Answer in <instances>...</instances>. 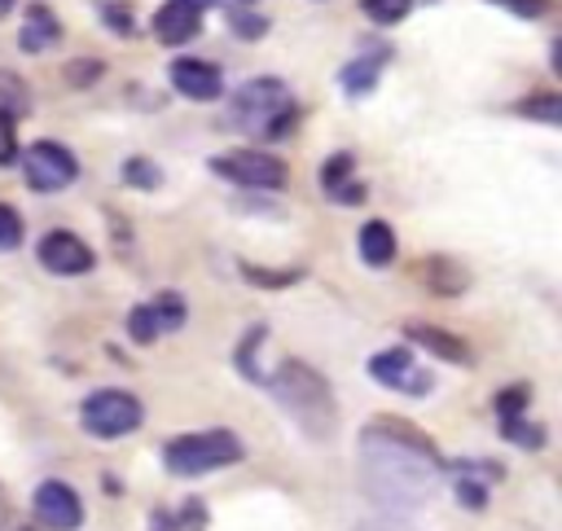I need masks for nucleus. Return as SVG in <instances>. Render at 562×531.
<instances>
[{"mask_svg":"<svg viewBox=\"0 0 562 531\" xmlns=\"http://www.w3.org/2000/svg\"><path fill=\"white\" fill-rule=\"evenodd\" d=\"M360 452H364V470H369V483L395 492L404 487L408 500L426 496L435 470L443 465L439 448L404 417H373L364 430H360Z\"/></svg>","mask_w":562,"mask_h":531,"instance_id":"nucleus-1","label":"nucleus"},{"mask_svg":"<svg viewBox=\"0 0 562 531\" xmlns=\"http://www.w3.org/2000/svg\"><path fill=\"white\" fill-rule=\"evenodd\" d=\"M268 386H272L277 404L299 421V430L307 439H334V430H338V404H334L329 382L312 364L281 360L277 373H268Z\"/></svg>","mask_w":562,"mask_h":531,"instance_id":"nucleus-2","label":"nucleus"},{"mask_svg":"<svg viewBox=\"0 0 562 531\" xmlns=\"http://www.w3.org/2000/svg\"><path fill=\"white\" fill-rule=\"evenodd\" d=\"M228 118L246 132H259V136H281L290 132L294 123V97L285 88V79L277 75H259V79H246L233 101H228Z\"/></svg>","mask_w":562,"mask_h":531,"instance_id":"nucleus-3","label":"nucleus"},{"mask_svg":"<svg viewBox=\"0 0 562 531\" xmlns=\"http://www.w3.org/2000/svg\"><path fill=\"white\" fill-rule=\"evenodd\" d=\"M241 439L224 426L215 430H193V434H176L162 443V470L176 474V478H198V474H211V470H224V465H237L241 461Z\"/></svg>","mask_w":562,"mask_h":531,"instance_id":"nucleus-4","label":"nucleus"},{"mask_svg":"<svg viewBox=\"0 0 562 531\" xmlns=\"http://www.w3.org/2000/svg\"><path fill=\"white\" fill-rule=\"evenodd\" d=\"M140 421H145L140 399H136L132 391H119V386L92 391V395L79 404V426H83L92 439H123V434H132Z\"/></svg>","mask_w":562,"mask_h":531,"instance_id":"nucleus-5","label":"nucleus"},{"mask_svg":"<svg viewBox=\"0 0 562 531\" xmlns=\"http://www.w3.org/2000/svg\"><path fill=\"white\" fill-rule=\"evenodd\" d=\"M211 171L224 176L237 189H259V193H277V189L290 184L285 158H277L268 149H228V154L211 158Z\"/></svg>","mask_w":562,"mask_h":531,"instance_id":"nucleus-6","label":"nucleus"},{"mask_svg":"<svg viewBox=\"0 0 562 531\" xmlns=\"http://www.w3.org/2000/svg\"><path fill=\"white\" fill-rule=\"evenodd\" d=\"M18 162H22V176H26V184L35 193H61L66 184L79 180V158L61 140H48V136L44 140H31L18 154Z\"/></svg>","mask_w":562,"mask_h":531,"instance_id":"nucleus-7","label":"nucleus"},{"mask_svg":"<svg viewBox=\"0 0 562 531\" xmlns=\"http://www.w3.org/2000/svg\"><path fill=\"white\" fill-rule=\"evenodd\" d=\"M369 377L386 391H404V395H426L435 386V373L422 369L413 360L408 347H386V351H373L369 355Z\"/></svg>","mask_w":562,"mask_h":531,"instance_id":"nucleus-8","label":"nucleus"},{"mask_svg":"<svg viewBox=\"0 0 562 531\" xmlns=\"http://www.w3.org/2000/svg\"><path fill=\"white\" fill-rule=\"evenodd\" d=\"M31 509L40 518V527H48V531H79L83 527V500L61 478H44L31 496Z\"/></svg>","mask_w":562,"mask_h":531,"instance_id":"nucleus-9","label":"nucleus"},{"mask_svg":"<svg viewBox=\"0 0 562 531\" xmlns=\"http://www.w3.org/2000/svg\"><path fill=\"white\" fill-rule=\"evenodd\" d=\"M35 255H40V263H44L53 276H83V272H92V263H97L92 246H88L79 233H70V228L44 233L40 246H35Z\"/></svg>","mask_w":562,"mask_h":531,"instance_id":"nucleus-10","label":"nucleus"},{"mask_svg":"<svg viewBox=\"0 0 562 531\" xmlns=\"http://www.w3.org/2000/svg\"><path fill=\"white\" fill-rule=\"evenodd\" d=\"M167 79L189 101H215V97H224V70L215 61H206V57H176L167 66Z\"/></svg>","mask_w":562,"mask_h":531,"instance_id":"nucleus-11","label":"nucleus"},{"mask_svg":"<svg viewBox=\"0 0 562 531\" xmlns=\"http://www.w3.org/2000/svg\"><path fill=\"white\" fill-rule=\"evenodd\" d=\"M391 61V48L386 44H364L342 70H338V83H342V97H351V101H360V97H369L373 88H378V79H382V66Z\"/></svg>","mask_w":562,"mask_h":531,"instance_id":"nucleus-12","label":"nucleus"},{"mask_svg":"<svg viewBox=\"0 0 562 531\" xmlns=\"http://www.w3.org/2000/svg\"><path fill=\"white\" fill-rule=\"evenodd\" d=\"M149 31H154V39H158V44L180 48V44H189V39L202 31V13H198V9H189V4H180V0H162V4L154 9Z\"/></svg>","mask_w":562,"mask_h":531,"instance_id":"nucleus-13","label":"nucleus"},{"mask_svg":"<svg viewBox=\"0 0 562 531\" xmlns=\"http://www.w3.org/2000/svg\"><path fill=\"white\" fill-rule=\"evenodd\" d=\"M61 22H57V13L48 9V4H26V22H22V31H18V48L22 53H48V48H57L61 44Z\"/></svg>","mask_w":562,"mask_h":531,"instance_id":"nucleus-14","label":"nucleus"},{"mask_svg":"<svg viewBox=\"0 0 562 531\" xmlns=\"http://www.w3.org/2000/svg\"><path fill=\"white\" fill-rule=\"evenodd\" d=\"M404 338H408V342H417L422 351L439 355V360H452V364H470V347H465L457 334L439 329V325H422V320H408V325H404Z\"/></svg>","mask_w":562,"mask_h":531,"instance_id":"nucleus-15","label":"nucleus"},{"mask_svg":"<svg viewBox=\"0 0 562 531\" xmlns=\"http://www.w3.org/2000/svg\"><path fill=\"white\" fill-rule=\"evenodd\" d=\"M417 276H422V285H426L430 294H439V298H452V294H461V290L470 285V272H465L457 259H448V255L422 259V263H417Z\"/></svg>","mask_w":562,"mask_h":531,"instance_id":"nucleus-16","label":"nucleus"},{"mask_svg":"<svg viewBox=\"0 0 562 531\" xmlns=\"http://www.w3.org/2000/svg\"><path fill=\"white\" fill-rule=\"evenodd\" d=\"M356 241H360V259H364L369 268H386V263L395 259V250H400V246H395V228H391L386 219H364Z\"/></svg>","mask_w":562,"mask_h":531,"instance_id":"nucleus-17","label":"nucleus"},{"mask_svg":"<svg viewBox=\"0 0 562 531\" xmlns=\"http://www.w3.org/2000/svg\"><path fill=\"white\" fill-rule=\"evenodd\" d=\"M35 110V97H31V88H26V79L18 75V70H4L0 66V118H26Z\"/></svg>","mask_w":562,"mask_h":531,"instance_id":"nucleus-18","label":"nucleus"},{"mask_svg":"<svg viewBox=\"0 0 562 531\" xmlns=\"http://www.w3.org/2000/svg\"><path fill=\"white\" fill-rule=\"evenodd\" d=\"M514 114L558 127V123H562V97H558V92H531V97H522V101L514 105Z\"/></svg>","mask_w":562,"mask_h":531,"instance_id":"nucleus-19","label":"nucleus"},{"mask_svg":"<svg viewBox=\"0 0 562 531\" xmlns=\"http://www.w3.org/2000/svg\"><path fill=\"white\" fill-rule=\"evenodd\" d=\"M123 184L154 193V189H162V167H158L154 158H145V154H132V158L123 162Z\"/></svg>","mask_w":562,"mask_h":531,"instance_id":"nucleus-20","label":"nucleus"},{"mask_svg":"<svg viewBox=\"0 0 562 531\" xmlns=\"http://www.w3.org/2000/svg\"><path fill=\"white\" fill-rule=\"evenodd\" d=\"M263 338H268V329H263V325H250V329H246V338L237 342V369H241L250 382H259V386L268 382V377H263V369H259V342H263Z\"/></svg>","mask_w":562,"mask_h":531,"instance_id":"nucleus-21","label":"nucleus"},{"mask_svg":"<svg viewBox=\"0 0 562 531\" xmlns=\"http://www.w3.org/2000/svg\"><path fill=\"white\" fill-rule=\"evenodd\" d=\"M149 307H154V320H158V329H162V334L180 329V325H184V316H189V307H184V298H180L176 290H162L158 298H149Z\"/></svg>","mask_w":562,"mask_h":531,"instance_id":"nucleus-22","label":"nucleus"},{"mask_svg":"<svg viewBox=\"0 0 562 531\" xmlns=\"http://www.w3.org/2000/svg\"><path fill=\"white\" fill-rule=\"evenodd\" d=\"M360 13L378 26H400L413 13V0H360Z\"/></svg>","mask_w":562,"mask_h":531,"instance_id":"nucleus-23","label":"nucleus"},{"mask_svg":"<svg viewBox=\"0 0 562 531\" xmlns=\"http://www.w3.org/2000/svg\"><path fill=\"white\" fill-rule=\"evenodd\" d=\"M97 18H101V26H110L114 35H132V31H136V18H132V4H127V0H97Z\"/></svg>","mask_w":562,"mask_h":531,"instance_id":"nucleus-24","label":"nucleus"},{"mask_svg":"<svg viewBox=\"0 0 562 531\" xmlns=\"http://www.w3.org/2000/svg\"><path fill=\"white\" fill-rule=\"evenodd\" d=\"M351 171H356V154H347V149L329 154V162L321 167V184H325V193H334V189L351 184Z\"/></svg>","mask_w":562,"mask_h":531,"instance_id":"nucleus-25","label":"nucleus"},{"mask_svg":"<svg viewBox=\"0 0 562 531\" xmlns=\"http://www.w3.org/2000/svg\"><path fill=\"white\" fill-rule=\"evenodd\" d=\"M496 413H501V421H514V417H527V404H531V386L527 382H514V386H505L496 399Z\"/></svg>","mask_w":562,"mask_h":531,"instance_id":"nucleus-26","label":"nucleus"},{"mask_svg":"<svg viewBox=\"0 0 562 531\" xmlns=\"http://www.w3.org/2000/svg\"><path fill=\"white\" fill-rule=\"evenodd\" d=\"M158 334H162V329H158V320H154V307H149V303H136V307L127 312V338L145 347V342H154Z\"/></svg>","mask_w":562,"mask_h":531,"instance_id":"nucleus-27","label":"nucleus"},{"mask_svg":"<svg viewBox=\"0 0 562 531\" xmlns=\"http://www.w3.org/2000/svg\"><path fill=\"white\" fill-rule=\"evenodd\" d=\"M505 439L518 443V448H544V426L540 421H527V417H514V421H501Z\"/></svg>","mask_w":562,"mask_h":531,"instance_id":"nucleus-28","label":"nucleus"},{"mask_svg":"<svg viewBox=\"0 0 562 531\" xmlns=\"http://www.w3.org/2000/svg\"><path fill=\"white\" fill-rule=\"evenodd\" d=\"M18 246H22V215L9 202H0V255L18 250Z\"/></svg>","mask_w":562,"mask_h":531,"instance_id":"nucleus-29","label":"nucleus"},{"mask_svg":"<svg viewBox=\"0 0 562 531\" xmlns=\"http://www.w3.org/2000/svg\"><path fill=\"white\" fill-rule=\"evenodd\" d=\"M241 276H246V281H255V285H294L303 272H299V268L272 272V268H255V263H241Z\"/></svg>","mask_w":562,"mask_h":531,"instance_id":"nucleus-30","label":"nucleus"},{"mask_svg":"<svg viewBox=\"0 0 562 531\" xmlns=\"http://www.w3.org/2000/svg\"><path fill=\"white\" fill-rule=\"evenodd\" d=\"M61 75H66L70 88H92V83L105 75V66H101V61H66Z\"/></svg>","mask_w":562,"mask_h":531,"instance_id":"nucleus-31","label":"nucleus"},{"mask_svg":"<svg viewBox=\"0 0 562 531\" xmlns=\"http://www.w3.org/2000/svg\"><path fill=\"white\" fill-rule=\"evenodd\" d=\"M228 26H233V35H246V39H259L268 31V22L259 13H250V9H233L228 13Z\"/></svg>","mask_w":562,"mask_h":531,"instance_id":"nucleus-32","label":"nucleus"},{"mask_svg":"<svg viewBox=\"0 0 562 531\" xmlns=\"http://www.w3.org/2000/svg\"><path fill=\"white\" fill-rule=\"evenodd\" d=\"M18 154H22V145H18V123H13V118H0V167H13Z\"/></svg>","mask_w":562,"mask_h":531,"instance_id":"nucleus-33","label":"nucleus"},{"mask_svg":"<svg viewBox=\"0 0 562 531\" xmlns=\"http://www.w3.org/2000/svg\"><path fill=\"white\" fill-rule=\"evenodd\" d=\"M457 496H461L470 509H483V500H487V483H483V478H470V474H457Z\"/></svg>","mask_w":562,"mask_h":531,"instance_id":"nucleus-34","label":"nucleus"},{"mask_svg":"<svg viewBox=\"0 0 562 531\" xmlns=\"http://www.w3.org/2000/svg\"><path fill=\"white\" fill-rule=\"evenodd\" d=\"M492 4H501L505 13L527 18V22H536V18H544V13H549V0H492Z\"/></svg>","mask_w":562,"mask_h":531,"instance_id":"nucleus-35","label":"nucleus"},{"mask_svg":"<svg viewBox=\"0 0 562 531\" xmlns=\"http://www.w3.org/2000/svg\"><path fill=\"white\" fill-rule=\"evenodd\" d=\"M329 197H334V202H342V206H347V202L356 206V202H364V184H356V180H351V184H342V189H334Z\"/></svg>","mask_w":562,"mask_h":531,"instance_id":"nucleus-36","label":"nucleus"},{"mask_svg":"<svg viewBox=\"0 0 562 531\" xmlns=\"http://www.w3.org/2000/svg\"><path fill=\"white\" fill-rule=\"evenodd\" d=\"M154 531H180V518L167 509H154Z\"/></svg>","mask_w":562,"mask_h":531,"instance_id":"nucleus-37","label":"nucleus"},{"mask_svg":"<svg viewBox=\"0 0 562 531\" xmlns=\"http://www.w3.org/2000/svg\"><path fill=\"white\" fill-rule=\"evenodd\" d=\"M180 4H189V9H198V13H202V9H206V4H215V0H180Z\"/></svg>","mask_w":562,"mask_h":531,"instance_id":"nucleus-38","label":"nucleus"},{"mask_svg":"<svg viewBox=\"0 0 562 531\" xmlns=\"http://www.w3.org/2000/svg\"><path fill=\"white\" fill-rule=\"evenodd\" d=\"M13 4H18V0H0V22H4L9 13H13Z\"/></svg>","mask_w":562,"mask_h":531,"instance_id":"nucleus-39","label":"nucleus"},{"mask_svg":"<svg viewBox=\"0 0 562 531\" xmlns=\"http://www.w3.org/2000/svg\"><path fill=\"white\" fill-rule=\"evenodd\" d=\"M22 531H35V527H22Z\"/></svg>","mask_w":562,"mask_h":531,"instance_id":"nucleus-40","label":"nucleus"},{"mask_svg":"<svg viewBox=\"0 0 562 531\" xmlns=\"http://www.w3.org/2000/svg\"><path fill=\"white\" fill-rule=\"evenodd\" d=\"M237 4H241V0H237ZM246 4H250V0H246Z\"/></svg>","mask_w":562,"mask_h":531,"instance_id":"nucleus-41","label":"nucleus"}]
</instances>
